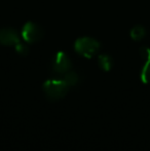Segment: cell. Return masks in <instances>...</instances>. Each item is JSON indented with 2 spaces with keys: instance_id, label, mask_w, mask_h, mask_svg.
I'll list each match as a JSON object with an SVG mask.
<instances>
[{
  "instance_id": "1",
  "label": "cell",
  "mask_w": 150,
  "mask_h": 151,
  "mask_svg": "<svg viewBox=\"0 0 150 151\" xmlns=\"http://www.w3.org/2000/svg\"><path fill=\"white\" fill-rule=\"evenodd\" d=\"M70 88L68 82L60 76L59 78L46 80L43 84V91L50 101H58L67 95Z\"/></svg>"
},
{
  "instance_id": "2",
  "label": "cell",
  "mask_w": 150,
  "mask_h": 151,
  "mask_svg": "<svg viewBox=\"0 0 150 151\" xmlns=\"http://www.w3.org/2000/svg\"><path fill=\"white\" fill-rule=\"evenodd\" d=\"M100 42L92 37H80L75 41L74 48L76 52L84 58H93L100 50Z\"/></svg>"
},
{
  "instance_id": "3",
  "label": "cell",
  "mask_w": 150,
  "mask_h": 151,
  "mask_svg": "<svg viewBox=\"0 0 150 151\" xmlns=\"http://www.w3.org/2000/svg\"><path fill=\"white\" fill-rule=\"evenodd\" d=\"M71 68H72V63L69 57L63 52H57L52 65V72L58 76H62L70 71Z\"/></svg>"
},
{
  "instance_id": "4",
  "label": "cell",
  "mask_w": 150,
  "mask_h": 151,
  "mask_svg": "<svg viewBox=\"0 0 150 151\" xmlns=\"http://www.w3.org/2000/svg\"><path fill=\"white\" fill-rule=\"evenodd\" d=\"M43 35H44L43 29L39 25L35 24L33 22H28L23 27L22 37L25 41L29 42V43L38 42L39 40L42 39Z\"/></svg>"
},
{
  "instance_id": "5",
  "label": "cell",
  "mask_w": 150,
  "mask_h": 151,
  "mask_svg": "<svg viewBox=\"0 0 150 151\" xmlns=\"http://www.w3.org/2000/svg\"><path fill=\"white\" fill-rule=\"evenodd\" d=\"M21 43L20 36L18 32L12 28H2L0 29V44L7 46H14Z\"/></svg>"
},
{
  "instance_id": "6",
  "label": "cell",
  "mask_w": 150,
  "mask_h": 151,
  "mask_svg": "<svg viewBox=\"0 0 150 151\" xmlns=\"http://www.w3.org/2000/svg\"><path fill=\"white\" fill-rule=\"evenodd\" d=\"M99 66L101 67V69L104 70V71H109V70L112 68L113 66V60L110 56L108 55H101L98 58Z\"/></svg>"
},
{
  "instance_id": "7",
  "label": "cell",
  "mask_w": 150,
  "mask_h": 151,
  "mask_svg": "<svg viewBox=\"0 0 150 151\" xmlns=\"http://www.w3.org/2000/svg\"><path fill=\"white\" fill-rule=\"evenodd\" d=\"M145 34H146V30L142 26H135L131 30V37L133 40H136V41H139L142 38H144Z\"/></svg>"
},
{
  "instance_id": "8",
  "label": "cell",
  "mask_w": 150,
  "mask_h": 151,
  "mask_svg": "<svg viewBox=\"0 0 150 151\" xmlns=\"http://www.w3.org/2000/svg\"><path fill=\"white\" fill-rule=\"evenodd\" d=\"M141 78H142L143 82L150 83V60L146 61V63H145L142 69V73H141Z\"/></svg>"
},
{
  "instance_id": "9",
  "label": "cell",
  "mask_w": 150,
  "mask_h": 151,
  "mask_svg": "<svg viewBox=\"0 0 150 151\" xmlns=\"http://www.w3.org/2000/svg\"><path fill=\"white\" fill-rule=\"evenodd\" d=\"M14 50H16V52H18L19 55H21V56H27L29 52V48L27 47L24 43H22V42H21L19 45H17L16 47H14Z\"/></svg>"
},
{
  "instance_id": "10",
  "label": "cell",
  "mask_w": 150,
  "mask_h": 151,
  "mask_svg": "<svg viewBox=\"0 0 150 151\" xmlns=\"http://www.w3.org/2000/svg\"><path fill=\"white\" fill-rule=\"evenodd\" d=\"M140 55L145 61L150 60V50L148 47H142L140 50Z\"/></svg>"
}]
</instances>
